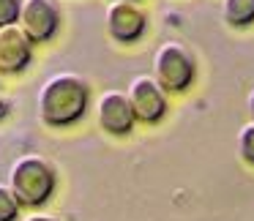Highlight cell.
Listing matches in <instances>:
<instances>
[{"label":"cell","mask_w":254,"mask_h":221,"mask_svg":"<svg viewBox=\"0 0 254 221\" xmlns=\"http://www.w3.org/2000/svg\"><path fill=\"white\" fill-rule=\"evenodd\" d=\"M90 88L79 74H55L39 90V117L52 128L77 123L88 112Z\"/></svg>","instance_id":"6da1fadb"},{"label":"cell","mask_w":254,"mask_h":221,"mask_svg":"<svg viewBox=\"0 0 254 221\" xmlns=\"http://www.w3.org/2000/svg\"><path fill=\"white\" fill-rule=\"evenodd\" d=\"M58 175L52 164L41 156H22L14 161L11 175H8V188L14 191L17 202L22 208H39L55 194Z\"/></svg>","instance_id":"7a4b0ae2"},{"label":"cell","mask_w":254,"mask_h":221,"mask_svg":"<svg viewBox=\"0 0 254 221\" xmlns=\"http://www.w3.org/2000/svg\"><path fill=\"white\" fill-rule=\"evenodd\" d=\"M153 77L167 93H183L194 82V57L178 41H167L156 50Z\"/></svg>","instance_id":"3957f363"},{"label":"cell","mask_w":254,"mask_h":221,"mask_svg":"<svg viewBox=\"0 0 254 221\" xmlns=\"http://www.w3.org/2000/svg\"><path fill=\"white\" fill-rule=\"evenodd\" d=\"M126 96L131 101L134 117L139 123H145V126H153V123L164 120L167 110H170V104H167V90L156 82V77H148V74L134 77L128 90H126Z\"/></svg>","instance_id":"277c9868"},{"label":"cell","mask_w":254,"mask_h":221,"mask_svg":"<svg viewBox=\"0 0 254 221\" xmlns=\"http://www.w3.org/2000/svg\"><path fill=\"white\" fill-rule=\"evenodd\" d=\"M107 33L118 44H134L148 30V14L137 0H112L107 6Z\"/></svg>","instance_id":"5b68a950"},{"label":"cell","mask_w":254,"mask_h":221,"mask_svg":"<svg viewBox=\"0 0 254 221\" xmlns=\"http://www.w3.org/2000/svg\"><path fill=\"white\" fill-rule=\"evenodd\" d=\"M17 25L33 39V44H44L61 28V8L55 0H22Z\"/></svg>","instance_id":"8992f818"},{"label":"cell","mask_w":254,"mask_h":221,"mask_svg":"<svg viewBox=\"0 0 254 221\" xmlns=\"http://www.w3.org/2000/svg\"><path fill=\"white\" fill-rule=\"evenodd\" d=\"M96 120H99L101 131L112 134V137H126V134H131L137 117H134L131 101H128L126 93L107 90L96 101Z\"/></svg>","instance_id":"52a82bcc"},{"label":"cell","mask_w":254,"mask_h":221,"mask_svg":"<svg viewBox=\"0 0 254 221\" xmlns=\"http://www.w3.org/2000/svg\"><path fill=\"white\" fill-rule=\"evenodd\" d=\"M33 60V39L14 25L0 28V74H19Z\"/></svg>","instance_id":"ba28073f"},{"label":"cell","mask_w":254,"mask_h":221,"mask_svg":"<svg viewBox=\"0 0 254 221\" xmlns=\"http://www.w3.org/2000/svg\"><path fill=\"white\" fill-rule=\"evenodd\" d=\"M221 17L235 30L252 28L254 25V0H221Z\"/></svg>","instance_id":"9c48e42d"},{"label":"cell","mask_w":254,"mask_h":221,"mask_svg":"<svg viewBox=\"0 0 254 221\" xmlns=\"http://www.w3.org/2000/svg\"><path fill=\"white\" fill-rule=\"evenodd\" d=\"M19 208L14 191L8 186H0V221H17L19 219Z\"/></svg>","instance_id":"30bf717a"},{"label":"cell","mask_w":254,"mask_h":221,"mask_svg":"<svg viewBox=\"0 0 254 221\" xmlns=\"http://www.w3.org/2000/svg\"><path fill=\"white\" fill-rule=\"evenodd\" d=\"M238 153L249 166H254V120L246 123L238 134Z\"/></svg>","instance_id":"8fae6325"},{"label":"cell","mask_w":254,"mask_h":221,"mask_svg":"<svg viewBox=\"0 0 254 221\" xmlns=\"http://www.w3.org/2000/svg\"><path fill=\"white\" fill-rule=\"evenodd\" d=\"M19 8H22V0H0V28L17 22Z\"/></svg>","instance_id":"7c38bea8"},{"label":"cell","mask_w":254,"mask_h":221,"mask_svg":"<svg viewBox=\"0 0 254 221\" xmlns=\"http://www.w3.org/2000/svg\"><path fill=\"white\" fill-rule=\"evenodd\" d=\"M8 110H11V104H8V99L6 96H0V120L8 115Z\"/></svg>","instance_id":"4fadbf2b"},{"label":"cell","mask_w":254,"mask_h":221,"mask_svg":"<svg viewBox=\"0 0 254 221\" xmlns=\"http://www.w3.org/2000/svg\"><path fill=\"white\" fill-rule=\"evenodd\" d=\"M25 221H55L52 216H44V213H36V216H30V219H25Z\"/></svg>","instance_id":"5bb4252c"},{"label":"cell","mask_w":254,"mask_h":221,"mask_svg":"<svg viewBox=\"0 0 254 221\" xmlns=\"http://www.w3.org/2000/svg\"><path fill=\"white\" fill-rule=\"evenodd\" d=\"M249 115H252V120H254V90L249 93Z\"/></svg>","instance_id":"9a60e30c"}]
</instances>
